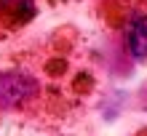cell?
Instances as JSON below:
<instances>
[{
    "mask_svg": "<svg viewBox=\"0 0 147 136\" xmlns=\"http://www.w3.org/2000/svg\"><path fill=\"white\" fill-rule=\"evenodd\" d=\"M102 24L120 38L123 54L147 64V0H96Z\"/></svg>",
    "mask_w": 147,
    "mask_h": 136,
    "instance_id": "1",
    "label": "cell"
},
{
    "mask_svg": "<svg viewBox=\"0 0 147 136\" xmlns=\"http://www.w3.org/2000/svg\"><path fill=\"white\" fill-rule=\"evenodd\" d=\"M46 109V86L35 67H11L0 72V112L35 115Z\"/></svg>",
    "mask_w": 147,
    "mask_h": 136,
    "instance_id": "2",
    "label": "cell"
},
{
    "mask_svg": "<svg viewBox=\"0 0 147 136\" xmlns=\"http://www.w3.org/2000/svg\"><path fill=\"white\" fill-rule=\"evenodd\" d=\"M35 0H0V32H19L35 19Z\"/></svg>",
    "mask_w": 147,
    "mask_h": 136,
    "instance_id": "3",
    "label": "cell"
}]
</instances>
